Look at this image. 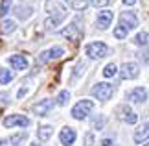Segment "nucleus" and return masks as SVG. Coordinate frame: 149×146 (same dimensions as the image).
<instances>
[{"mask_svg": "<svg viewBox=\"0 0 149 146\" xmlns=\"http://www.w3.org/2000/svg\"><path fill=\"white\" fill-rule=\"evenodd\" d=\"M9 65L15 68V71H26L28 68V59L24 56H11L9 57Z\"/></svg>", "mask_w": 149, "mask_h": 146, "instance_id": "obj_12", "label": "nucleus"}, {"mask_svg": "<svg viewBox=\"0 0 149 146\" xmlns=\"http://www.w3.org/2000/svg\"><path fill=\"white\" fill-rule=\"evenodd\" d=\"M31 146H39V144H31Z\"/></svg>", "mask_w": 149, "mask_h": 146, "instance_id": "obj_35", "label": "nucleus"}, {"mask_svg": "<svg viewBox=\"0 0 149 146\" xmlns=\"http://www.w3.org/2000/svg\"><path fill=\"white\" fill-rule=\"evenodd\" d=\"M0 102H2V104H4V102H9V96L4 95V92H0Z\"/></svg>", "mask_w": 149, "mask_h": 146, "instance_id": "obj_30", "label": "nucleus"}, {"mask_svg": "<svg viewBox=\"0 0 149 146\" xmlns=\"http://www.w3.org/2000/svg\"><path fill=\"white\" fill-rule=\"evenodd\" d=\"M107 44L105 43H101V41H96V43H90L87 46V56L88 57H92V59H101V57H105L107 56Z\"/></svg>", "mask_w": 149, "mask_h": 146, "instance_id": "obj_3", "label": "nucleus"}, {"mask_svg": "<svg viewBox=\"0 0 149 146\" xmlns=\"http://www.w3.org/2000/svg\"><path fill=\"white\" fill-rule=\"evenodd\" d=\"M0 146H9V142L8 141H0Z\"/></svg>", "mask_w": 149, "mask_h": 146, "instance_id": "obj_34", "label": "nucleus"}, {"mask_svg": "<svg viewBox=\"0 0 149 146\" xmlns=\"http://www.w3.org/2000/svg\"><path fill=\"white\" fill-rule=\"evenodd\" d=\"M134 43H136V44H142V46H146V44H147V32H142V33H138V35H136V39H134Z\"/></svg>", "mask_w": 149, "mask_h": 146, "instance_id": "obj_25", "label": "nucleus"}, {"mask_svg": "<svg viewBox=\"0 0 149 146\" xmlns=\"http://www.w3.org/2000/svg\"><path fill=\"white\" fill-rule=\"evenodd\" d=\"M120 26L129 32V30H133V28L138 26V19H136V15L133 11H123L122 17H120Z\"/></svg>", "mask_w": 149, "mask_h": 146, "instance_id": "obj_6", "label": "nucleus"}, {"mask_svg": "<svg viewBox=\"0 0 149 146\" xmlns=\"http://www.w3.org/2000/svg\"><path fill=\"white\" fill-rule=\"evenodd\" d=\"M26 92H28L26 89H20V91H19V98H22V96H24V95H26Z\"/></svg>", "mask_w": 149, "mask_h": 146, "instance_id": "obj_32", "label": "nucleus"}, {"mask_svg": "<svg viewBox=\"0 0 149 146\" xmlns=\"http://www.w3.org/2000/svg\"><path fill=\"white\" fill-rule=\"evenodd\" d=\"M85 72V63H79V65L76 67V72H74V78H77V76H81Z\"/></svg>", "mask_w": 149, "mask_h": 146, "instance_id": "obj_28", "label": "nucleus"}, {"mask_svg": "<svg viewBox=\"0 0 149 146\" xmlns=\"http://www.w3.org/2000/svg\"><path fill=\"white\" fill-rule=\"evenodd\" d=\"M123 2H125V4H127V6H133V4L136 2V0H123Z\"/></svg>", "mask_w": 149, "mask_h": 146, "instance_id": "obj_33", "label": "nucleus"}, {"mask_svg": "<svg viewBox=\"0 0 149 146\" xmlns=\"http://www.w3.org/2000/svg\"><path fill=\"white\" fill-rule=\"evenodd\" d=\"M30 15H31V8H19L17 9V17H20V19H28Z\"/></svg>", "mask_w": 149, "mask_h": 146, "instance_id": "obj_24", "label": "nucleus"}, {"mask_svg": "<svg viewBox=\"0 0 149 146\" xmlns=\"http://www.w3.org/2000/svg\"><path fill=\"white\" fill-rule=\"evenodd\" d=\"M46 11L52 15L46 20V28H55L59 26L66 17V6L61 0H48L46 2Z\"/></svg>", "mask_w": 149, "mask_h": 146, "instance_id": "obj_1", "label": "nucleus"}, {"mask_svg": "<svg viewBox=\"0 0 149 146\" xmlns=\"http://www.w3.org/2000/svg\"><path fill=\"white\" fill-rule=\"evenodd\" d=\"M147 98V89L146 87H136L131 92H127V100L129 102H146Z\"/></svg>", "mask_w": 149, "mask_h": 146, "instance_id": "obj_10", "label": "nucleus"}, {"mask_svg": "<svg viewBox=\"0 0 149 146\" xmlns=\"http://www.w3.org/2000/svg\"><path fill=\"white\" fill-rule=\"evenodd\" d=\"M15 20H4L2 24H0V33H13L15 32Z\"/></svg>", "mask_w": 149, "mask_h": 146, "instance_id": "obj_16", "label": "nucleus"}, {"mask_svg": "<svg viewBox=\"0 0 149 146\" xmlns=\"http://www.w3.org/2000/svg\"><path fill=\"white\" fill-rule=\"evenodd\" d=\"M68 98H70V92L63 91V92H59V96H57V104H59V106H65V104L68 102Z\"/></svg>", "mask_w": 149, "mask_h": 146, "instance_id": "obj_22", "label": "nucleus"}, {"mask_svg": "<svg viewBox=\"0 0 149 146\" xmlns=\"http://www.w3.org/2000/svg\"><path fill=\"white\" fill-rule=\"evenodd\" d=\"M52 106H54V102H52L50 98H46V100H41L39 104H35V106L31 107V111H33L37 116H44V115H46L48 111L52 109Z\"/></svg>", "mask_w": 149, "mask_h": 146, "instance_id": "obj_11", "label": "nucleus"}, {"mask_svg": "<svg viewBox=\"0 0 149 146\" xmlns=\"http://www.w3.org/2000/svg\"><path fill=\"white\" fill-rule=\"evenodd\" d=\"M103 124H105V118H103V116H96V118H92V128H96V130H101Z\"/></svg>", "mask_w": 149, "mask_h": 146, "instance_id": "obj_26", "label": "nucleus"}, {"mask_svg": "<svg viewBox=\"0 0 149 146\" xmlns=\"http://www.w3.org/2000/svg\"><path fill=\"white\" fill-rule=\"evenodd\" d=\"M61 35H63V37H66V39H72L74 43H77V39H79V30H77V26H76V24H72V26L65 28V30L61 32Z\"/></svg>", "mask_w": 149, "mask_h": 146, "instance_id": "obj_14", "label": "nucleus"}, {"mask_svg": "<svg viewBox=\"0 0 149 146\" xmlns=\"http://www.w3.org/2000/svg\"><path fill=\"white\" fill-rule=\"evenodd\" d=\"M111 0H92V4L96 6V8H103V6H107Z\"/></svg>", "mask_w": 149, "mask_h": 146, "instance_id": "obj_29", "label": "nucleus"}, {"mask_svg": "<svg viewBox=\"0 0 149 146\" xmlns=\"http://www.w3.org/2000/svg\"><path fill=\"white\" fill-rule=\"evenodd\" d=\"M138 74H140V68H138L136 63H123L122 65V72H120V76H122L123 80H133Z\"/></svg>", "mask_w": 149, "mask_h": 146, "instance_id": "obj_8", "label": "nucleus"}, {"mask_svg": "<svg viewBox=\"0 0 149 146\" xmlns=\"http://www.w3.org/2000/svg\"><path fill=\"white\" fill-rule=\"evenodd\" d=\"M146 137H147V122H146V124L140 128L138 131L134 133V141H136V142H140L142 139H146Z\"/></svg>", "mask_w": 149, "mask_h": 146, "instance_id": "obj_19", "label": "nucleus"}, {"mask_svg": "<svg viewBox=\"0 0 149 146\" xmlns=\"http://www.w3.org/2000/svg\"><path fill=\"white\" fill-rule=\"evenodd\" d=\"M92 107H94V102L92 100H81V102H77L76 106L72 107V116H74V118H77V120H83L85 116L92 111Z\"/></svg>", "mask_w": 149, "mask_h": 146, "instance_id": "obj_2", "label": "nucleus"}, {"mask_svg": "<svg viewBox=\"0 0 149 146\" xmlns=\"http://www.w3.org/2000/svg\"><path fill=\"white\" fill-rule=\"evenodd\" d=\"M87 6H88L87 0H74V2H72V8L74 9H85Z\"/></svg>", "mask_w": 149, "mask_h": 146, "instance_id": "obj_27", "label": "nucleus"}, {"mask_svg": "<svg viewBox=\"0 0 149 146\" xmlns=\"http://www.w3.org/2000/svg\"><path fill=\"white\" fill-rule=\"evenodd\" d=\"M11 80H13V74L8 68H0V83H9Z\"/></svg>", "mask_w": 149, "mask_h": 146, "instance_id": "obj_18", "label": "nucleus"}, {"mask_svg": "<svg viewBox=\"0 0 149 146\" xmlns=\"http://www.w3.org/2000/svg\"><path fill=\"white\" fill-rule=\"evenodd\" d=\"M101 144H103V146H109V144H112V141H111V139H105Z\"/></svg>", "mask_w": 149, "mask_h": 146, "instance_id": "obj_31", "label": "nucleus"}, {"mask_svg": "<svg viewBox=\"0 0 149 146\" xmlns=\"http://www.w3.org/2000/svg\"><path fill=\"white\" fill-rule=\"evenodd\" d=\"M112 22V11H100L98 13V26L105 30L107 26H111Z\"/></svg>", "mask_w": 149, "mask_h": 146, "instance_id": "obj_13", "label": "nucleus"}, {"mask_svg": "<svg viewBox=\"0 0 149 146\" xmlns=\"http://www.w3.org/2000/svg\"><path fill=\"white\" fill-rule=\"evenodd\" d=\"M116 71H118L116 65H114V63H109V65L103 68V76H105V78H112V76L116 74Z\"/></svg>", "mask_w": 149, "mask_h": 146, "instance_id": "obj_20", "label": "nucleus"}, {"mask_svg": "<svg viewBox=\"0 0 149 146\" xmlns=\"http://www.w3.org/2000/svg\"><path fill=\"white\" fill-rule=\"evenodd\" d=\"M4 126L6 128H15V126L26 128V126H30V118H26L24 115H9L4 118Z\"/></svg>", "mask_w": 149, "mask_h": 146, "instance_id": "obj_5", "label": "nucleus"}, {"mask_svg": "<svg viewBox=\"0 0 149 146\" xmlns=\"http://www.w3.org/2000/svg\"><path fill=\"white\" fill-rule=\"evenodd\" d=\"M114 37H116V39H125V37H127V30L122 28V26H116V28H114Z\"/></svg>", "mask_w": 149, "mask_h": 146, "instance_id": "obj_23", "label": "nucleus"}, {"mask_svg": "<svg viewBox=\"0 0 149 146\" xmlns=\"http://www.w3.org/2000/svg\"><path fill=\"white\" fill-rule=\"evenodd\" d=\"M122 120H125L127 124H134V122L138 120V115L129 107H122Z\"/></svg>", "mask_w": 149, "mask_h": 146, "instance_id": "obj_15", "label": "nucleus"}, {"mask_svg": "<svg viewBox=\"0 0 149 146\" xmlns=\"http://www.w3.org/2000/svg\"><path fill=\"white\" fill-rule=\"evenodd\" d=\"M11 2H13V0H2V4H0V17L8 15V11L11 8Z\"/></svg>", "mask_w": 149, "mask_h": 146, "instance_id": "obj_21", "label": "nucleus"}, {"mask_svg": "<svg viewBox=\"0 0 149 146\" xmlns=\"http://www.w3.org/2000/svg\"><path fill=\"white\" fill-rule=\"evenodd\" d=\"M52 133H54L52 126H42V128H39V139H41V141H48V139L52 137Z\"/></svg>", "mask_w": 149, "mask_h": 146, "instance_id": "obj_17", "label": "nucleus"}, {"mask_svg": "<svg viewBox=\"0 0 149 146\" xmlns=\"http://www.w3.org/2000/svg\"><path fill=\"white\" fill-rule=\"evenodd\" d=\"M59 139H61V142L65 144V146H72L74 141H76V130L74 128H63L61 133H59Z\"/></svg>", "mask_w": 149, "mask_h": 146, "instance_id": "obj_9", "label": "nucleus"}, {"mask_svg": "<svg viewBox=\"0 0 149 146\" xmlns=\"http://www.w3.org/2000/svg\"><path fill=\"white\" fill-rule=\"evenodd\" d=\"M112 91L114 89H112L111 83H98V85L92 87V96H96L101 102H105V100H109V98L112 96Z\"/></svg>", "mask_w": 149, "mask_h": 146, "instance_id": "obj_4", "label": "nucleus"}, {"mask_svg": "<svg viewBox=\"0 0 149 146\" xmlns=\"http://www.w3.org/2000/svg\"><path fill=\"white\" fill-rule=\"evenodd\" d=\"M65 54V50L61 46H54L50 50H44L41 56H39V61L41 63H48V61H54V59H59V57Z\"/></svg>", "mask_w": 149, "mask_h": 146, "instance_id": "obj_7", "label": "nucleus"}]
</instances>
